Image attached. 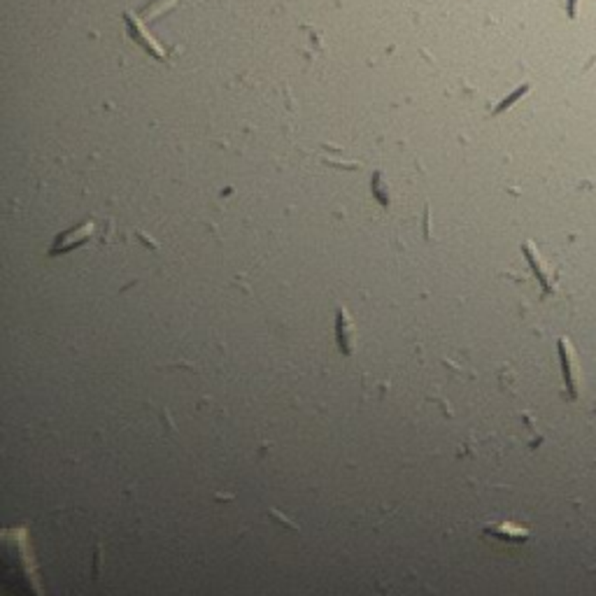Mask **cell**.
I'll return each mask as SVG.
<instances>
[{"instance_id":"6da1fadb","label":"cell","mask_w":596,"mask_h":596,"mask_svg":"<svg viewBox=\"0 0 596 596\" xmlns=\"http://www.w3.org/2000/svg\"><path fill=\"white\" fill-rule=\"evenodd\" d=\"M557 349H559V361H562L566 396H569V401H578V396H580V363H578V356H576V347H573L571 338L562 335V338L557 340Z\"/></svg>"},{"instance_id":"7a4b0ae2","label":"cell","mask_w":596,"mask_h":596,"mask_svg":"<svg viewBox=\"0 0 596 596\" xmlns=\"http://www.w3.org/2000/svg\"><path fill=\"white\" fill-rule=\"evenodd\" d=\"M522 252H524L529 266H531V271L536 273V278H538V282H540L543 296L555 294L557 292V275L550 271V266L545 264V259L540 257V252L536 250V245L531 240L522 242Z\"/></svg>"},{"instance_id":"3957f363","label":"cell","mask_w":596,"mask_h":596,"mask_svg":"<svg viewBox=\"0 0 596 596\" xmlns=\"http://www.w3.org/2000/svg\"><path fill=\"white\" fill-rule=\"evenodd\" d=\"M91 233H93V221L79 224L77 228L65 231V233H61V235L56 238V242H54V247L49 250V254L51 257L63 254V252H70L72 247H79V245H84L89 238H91Z\"/></svg>"},{"instance_id":"277c9868","label":"cell","mask_w":596,"mask_h":596,"mask_svg":"<svg viewBox=\"0 0 596 596\" xmlns=\"http://www.w3.org/2000/svg\"><path fill=\"white\" fill-rule=\"evenodd\" d=\"M126 26H129V33H131L133 40L143 44V47L149 51V54H154L156 58H161V61H163V58H166V51H163L161 44L156 42L154 37L147 33L145 24H143V21H140V17H138L136 12H126Z\"/></svg>"},{"instance_id":"5b68a950","label":"cell","mask_w":596,"mask_h":596,"mask_svg":"<svg viewBox=\"0 0 596 596\" xmlns=\"http://www.w3.org/2000/svg\"><path fill=\"white\" fill-rule=\"evenodd\" d=\"M484 536H491V538H496V540L515 543V545H519V543H526L529 538H531V531L524 526L512 524V522H498V524H491V526L484 529Z\"/></svg>"},{"instance_id":"8992f818","label":"cell","mask_w":596,"mask_h":596,"mask_svg":"<svg viewBox=\"0 0 596 596\" xmlns=\"http://www.w3.org/2000/svg\"><path fill=\"white\" fill-rule=\"evenodd\" d=\"M335 333H338V342L342 354L349 356L354 349V322L349 319L345 308H338V317H335Z\"/></svg>"},{"instance_id":"52a82bcc","label":"cell","mask_w":596,"mask_h":596,"mask_svg":"<svg viewBox=\"0 0 596 596\" xmlns=\"http://www.w3.org/2000/svg\"><path fill=\"white\" fill-rule=\"evenodd\" d=\"M370 189H372V196L380 200L382 207H389V196H387V184H384V177L380 170L372 173V182H370Z\"/></svg>"},{"instance_id":"ba28073f","label":"cell","mask_w":596,"mask_h":596,"mask_svg":"<svg viewBox=\"0 0 596 596\" xmlns=\"http://www.w3.org/2000/svg\"><path fill=\"white\" fill-rule=\"evenodd\" d=\"M529 89H531V84H524V86H519V89H517V91H512V93L508 96V98H505V101L501 103V105H498V108L494 110V115H501V112H503V110H508V108L512 105V103H515V101H519V98H522V96H524V93L529 91Z\"/></svg>"},{"instance_id":"9c48e42d","label":"cell","mask_w":596,"mask_h":596,"mask_svg":"<svg viewBox=\"0 0 596 596\" xmlns=\"http://www.w3.org/2000/svg\"><path fill=\"white\" fill-rule=\"evenodd\" d=\"M576 5H578V0H569V17L571 19H576Z\"/></svg>"}]
</instances>
